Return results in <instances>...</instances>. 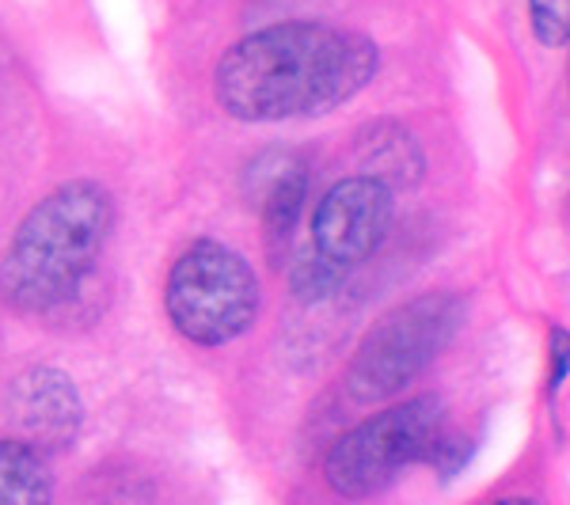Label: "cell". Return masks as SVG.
I'll list each match as a JSON object with an SVG mask.
<instances>
[{
  "label": "cell",
  "instance_id": "1",
  "mask_svg": "<svg viewBox=\"0 0 570 505\" xmlns=\"http://www.w3.org/2000/svg\"><path fill=\"white\" fill-rule=\"evenodd\" d=\"M381 72L373 34L327 20H285L228 46L214 66V103L233 122L324 118L362 96Z\"/></svg>",
  "mask_w": 570,
  "mask_h": 505
},
{
  "label": "cell",
  "instance_id": "2",
  "mask_svg": "<svg viewBox=\"0 0 570 505\" xmlns=\"http://www.w3.org/2000/svg\"><path fill=\"white\" fill-rule=\"evenodd\" d=\"M115 195L99 179H69L35 201L0 255V305L16 316L66 308L115 232Z\"/></svg>",
  "mask_w": 570,
  "mask_h": 505
},
{
  "label": "cell",
  "instance_id": "3",
  "mask_svg": "<svg viewBox=\"0 0 570 505\" xmlns=\"http://www.w3.org/2000/svg\"><path fill=\"white\" fill-rule=\"evenodd\" d=\"M263 289L255 266L236 247L202 236L171 263L164 281L168 324L195 346H228L255 327Z\"/></svg>",
  "mask_w": 570,
  "mask_h": 505
},
{
  "label": "cell",
  "instance_id": "4",
  "mask_svg": "<svg viewBox=\"0 0 570 505\" xmlns=\"http://www.w3.org/2000/svg\"><path fill=\"white\" fill-rule=\"evenodd\" d=\"M468 300L453 289L422 293L407 305L392 308L370 335L357 343L346 365V392L354 403H384L419 380L441 350L461 335Z\"/></svg>",
  "mask_w": 570,
  "mask_h": 505
},
{
  "label": "cell",
  "instance_id": "5",
  "mask_svg": "<svg viewBox=\"0 0 570 505\" xmlns=\"http://www.w3.org/2000/svg\"><path fill=\"white\" fill-rule=\"evenodd\" d=\"M445 399L426 392L346 429L324 456V483L343 498H373L403 472L426 464L441 429L449 426Z\"/></svg>",
  "mask_w": 570,
  "mask_h": 505
},
{
  "label": "cell",
  "instance_id": "6",
  "mask_svg": "<svg viewBox=\"0 0 570 505\" xmlns=\"http://www.w3.org/2000/svg\"><path fill=\"white\" fill-rule=\"evenodd\" d=\"M392 187L373 176H346L316 201L312 214V259L351 274L381 251L392 228Z\"/></svg>",
  "mask_w": 570,
  "mask_h": 505
},
{
  "label": "cell",
  "instance_id": "7",
  "mask_svg": "<svg viewBox=\"0 0 570 505\" xmlns=\"http://www.w3.org/2000/svg\"><path fill=\"white\" fill-rule=\"evenodd\" d=\"M4 407L16 437L31 440L46 456L69 453L85 429V399L77 380L53 365H31L16 373L8 380Z\"/></svg>",
  "mask_w": 570,
  "mask_h": 505
},
{
  "label": "cell",
  "instance_id": "8",
  "mask_svg": "<svg viewBox=\"0 0 570 505\" xmlns=\"http://www.w3.org/2000/svg\"><path fill=\"white\" fill-rule=\"evenodd\" d=\"M308 168L305 164H282L278 171L266 182V195H263V240H266V251L271 259H278V251L289 244L293 228L297 220L305 217V206H308Z\"/></svg>",
  "mask_w": 570,
  "mask_h": 505
},
{
  "label": "cell",
  "instance_id": "9",
  "mask_svg": "<svg viewBox=\"0 0 570 505\" xmlns=\"http://www.w3.org/2000/svg\"><path fill=\"white\" fill-rule=\"evenodd\" d=\"M53 498L50 456L23 437L0 440V502L42 505Z\"/></svg>",
  "mask_w": 570,
  "mask_h": 505
},
{
  "label": "cell",
  "instance_id": "10",
  "mask_svg": "<svg viewBox=\"0 0 570 505\" xmlns=\"http://www.w3.org/2000/svg\"><path fill=\"white\" fill-rule=\"evenodd\" d=\"M392 137H384V126H376L373 137L365 141V176L389 182V187H415L422 179V160L415 137L400 126H389Z\"/></svg>",
  "mask_w": 570,
  "mask_h": 505
},
{
  "label": "cell",
  "instance_id": "11",
  "mask_svg": "<svg viewBox=\"0 0 570 505\" xmlns=\"http://www.w3.org/2000/svg\"><path fill=\"white\" fill-rule=\"evenodd\" d=\"M529 23L540 46L563 50L570 39V0H529Z\"/></svg>",
  "mask_w": 570,
  "mask_h": 505
},
{
  "label": "cell",
  "instance_id": "12",
  "mask_svg": "<svg viewBox=\"0 0 570 505\" xmlns=\"http://www.w3.org/2000/svg\"><path fill=\"white\" fill-rule=\"evenodd\" d=\"M343 278L346 274H338L335 266H327V263H320V259H308L293 270V293H301L305 300H320V297H327V293H335L338 286H343Z\"/></svg>",
  "mask_w": 570,
  "mask_h": 505
},
{
  "label": "cell",
  "instance_id": "13",
  "mask_svg": "<svg viewBox=\"0 0 570 505\" xmlns=\"http://www.w3.org/2000/svg\"><path fill=\"white\" fill-rule=\"evenodd\" d=\"M468 456H472V440L461 437V434H449V426H445L438 434L434 448H430L426 467H434L441 479H453V475L468 464Z\"/></svg>",
  "mask_w": 570,
  "mask_h": 505
},
{
  "label": "cell",
  "instance_id": "14",
  "mask_svg": "<svg viewBox=\"0 0 570 505\" xmlns=\"http://www.w3.org/2000/svg\"><path fill=\"white\" fill-rule=\"evenodd\" d=\"M567 380V327L551 330V392H563Z\"/></svg>",
  "mask_w": 570,
  "mask_h": 505
}]
</instances>
